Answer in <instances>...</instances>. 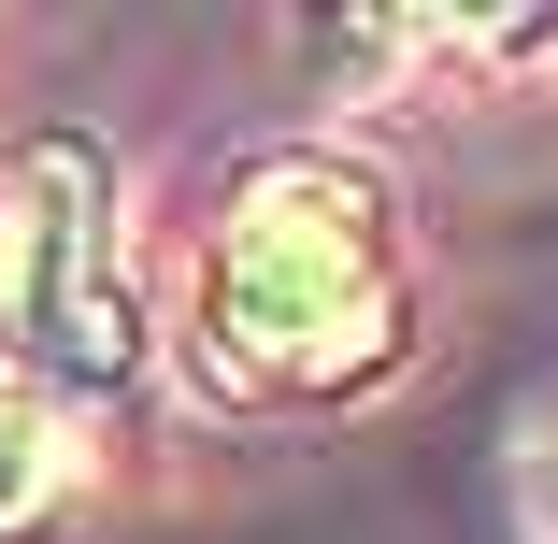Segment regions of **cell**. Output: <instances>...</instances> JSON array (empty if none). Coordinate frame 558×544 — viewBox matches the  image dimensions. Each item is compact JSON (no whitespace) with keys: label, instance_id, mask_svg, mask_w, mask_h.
Returning a JSON list of instances; mask_svg holds the SVG:
<instances>
[{"label":"cell","instance_id":"6da1fadb","mask_svg":"<svg viewBox=\"0 0 558 544\" xmlns=\"http://www.w3.org/2000/svg\"><path fill=\"white\" fill-rule=\"evenodd\" d=\"M415 344V258L359 158H258L201 258V359L244 401H344Z\"/></svg>","mask_w":558,"mask_h":544},{"label":"cell","instance_id":"7a4b0ae2","mask_svg":"<svg viewBox=\"0 0 558 544\" xmlns=\"http://www.w3.org/2000/svg\"><path fill=\"white\" fill-rule=\"evenodd\" d=\"M0 359L44 401H116L144 373V301H130V215L100 144H29L15 215H0Z\"/></svg>","mask_w":558,"mask_h":544},{"label":"cell","instance_id":"3957f363","mask_svg":"<svg viewBox=\"0 0 558 544\" xmlns=\"http://www.w3.org/2000/svg\"><path fill=\"white\" fill-rule=\"evenodd\" d=\"M44 501H58V401H44L15 359H0V530L44 516Z\"/></svg>","mask_w":558,"mask_h":544}]
</instances>
